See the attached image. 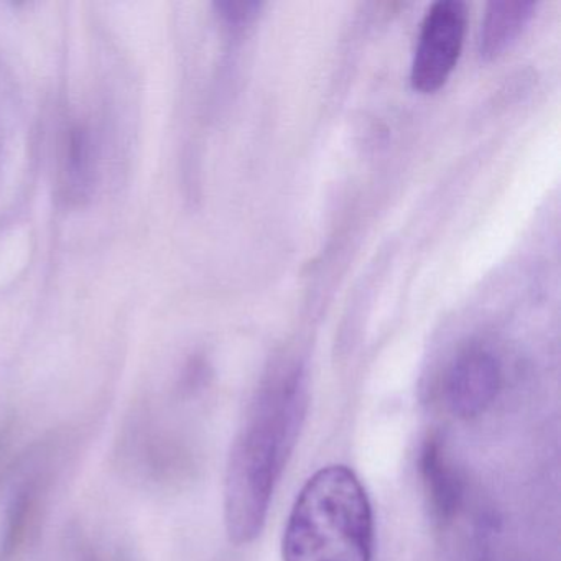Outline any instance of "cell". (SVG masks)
Returning <instances> with one entry per match:
<instances>
[{
  "label": "cell",
  "instance_id": "1",
  "mask_svg": "<svg viewBox=\"0 0 561 561\" xmlns=\"http://www.w3.org/2000/svg\"><path fill=\"white\" fill-rule=\"evenodd\" d=\"M307 379L295 366L272 377L239 432L226 472L225 517L234 543L261 535L275 485L297 445L308 405Z\"/></svg>",
  "mask_w": 561,
  "mask_h": 561
},
{
  "label": "cell",
  "instance_id": "2",
  "mask_svg": "<svg viewBox=\"0 0 561 561\" xmlns=\"http://www.w3.org/2000/svg\"><path fill=\"white\" fill-rule=\"evenodd\" d=\"M374 517L353 469L327 466L298 494L282 540L284 561H370Z\"/></svg>",
  "mask_w": 561,
  "mask_h": 561
},
{
  "label": "cell",
  "instance_id": "3",
  "mask_svg": "<svg viewBox=\"0 0 561 561\" xmlns=\"http://www.w3.org/2000/svg\"><path fill=\"white\" fill-rule=\"evenodd\" d=\"M468 9L461 0H438L426 12L410 68V83L435 93L451 77L465 44Z\"/></svg>",
  "mask_w": 561,
  "mask_h": 561
},
{
  "label": "cell",
  "instance_id": "4",
  "mask_svg": "<svg viewBox=\"0 0 561 561\" xmlns=\"http://www.w3.org/2000/svg\"><path fill=\"white\" fill-rule=\"evenodd\" d=\"M501 386V360L488 347L471 346L461 351L449 367L446 400L459 419H478L491 409Z\"/></svg>",
  "mask_w": 561,
  "mask_h": 561
},
{
  "label": "cell",
  "instance_id": "5",
  "mask_svg": "<svg viewBox=\"0 0 561 561\" xmlns=\"http://www.w3.org/2000/svg\"><path fill=\"white\" fill-rule=\"evenodd\" d=\"M420 472L433 517L439 524H448L461 507L462 482L442 439L430 438L425 443L420 456Z\"/></svg>",
  "mask_w": 561,
  "mask_h": 561
},
{
  "label": "cell",
  "instance_id": "6",
  "mask_svg": "<svg viewBox=\"0 0 561 561\" xmlns=\"http://www.w3.org/2000/svg\"><path fill=\"white\" fill-rule=\"evenodd\" d=\"M531 0H494L485 8L479 28L478 50L484 60L501 55L534 18Z\"/></svg>",
  "mask_w": 561,
  "mask_h": 561
},
{
  "label": "cell",
  "instance_id": "7",
  "mask_svg": "<svg viewBox=\"0 0 561 561\" xmlns=\"http://www.w3.org/2000/svg\"><path fill=\"white\" fill-rule=\"evenodd\" d=\"M96 173L93 137L87 126H71L65 149V193L70 202L90 198Z\"/></svg>",
  "mask_w": 561,
  "mask_h": 561
},
{
  "label": "cell",
  "instance_id": "8",
  "mask_svg": "<svg viewBox=\"0 0 561 561\" xmlns=\"http://www.w3.org/2000/svg\"><path fill=\"white\" fill-rule=\"evenodd\" d=\"M35 497H37L35 485L27 484L12 499L8 515H5L2 538H0V561L14 560L15 554L24 545L32 514H34Z\"/></svg>",
  "mask_w": 561,
  "mask_h": 561
},
{
  "label": "cell",
  "instance_id": "9",
  "mask_svg": "<svg viewBox=\"0 0 561 561\" xmlns=\"http://www.w3.org/2000/svg\"><path fill=\"white\" fill-rule=\"evenodd\" d=\"M261 8V2H254V0H248V2H244V0H242V2L225 0V2H218V4H216L219 15H221L229 25L248 24L251 19L257 15Z\"/></svg>",
  "mask_w": 561,
  "mask_h": 561
},
{
  "label": "cell",
  "instance_id": "10",
  "mask_svg": "<svg viewBox=\"0 0 561 561\" xmlns=\"http://www.w3.org/2000/svg\"><path fill=\"white\" fill-rule=\"evenodd\" d=\"M83 561H100L98 560L96 554L93 553V551H88V553H84Z\"/></svg>",
  "mask_w": 561,
  "mask_h": 561
}]
</instances>
